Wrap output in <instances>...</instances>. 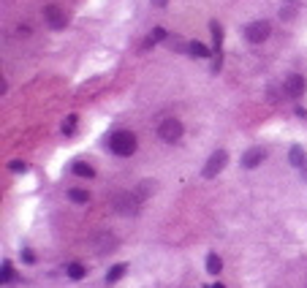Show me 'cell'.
<instances>
[{
	"instance_id": "cell-1",
	"label": "cell",
	"mask_w": 307,
	"mask_h": 288,
	"mask_svg": "<svg viewBox=\"0 0 307 288\" xmlns=\"http://www.w3.org/2000/svg\"><path fill=\"white\" fill-rule=\"evenodd\" d=\"M109 147H112V152H115V155L128 158V155L136 152V136H133L131 131H117V133H112Z\"/></svg>"
},
{
	"instance_id": "cell-2",
	"label": "cell",
	"mask_w": 307,
	"mask_h": 288,
	"mask_svg": "<svg viewBox=\"0 0 307 288\" xmlns=\"http://www.w3.org/2000/svg\"><path fill=\"white\" fill-rule=\"evenodd\" d=\"M139 210H142V202H139L136 193H120V196H115V212L117 215L133 218Z\"/></svg>"
},
{
	"instance_id": "cell-3",
	"label": "cell",
	"mask_w": 307,
	"mask_h": 288,
	"mask_svg": "<svg viewBox=\"0 0 307 288\" xmlns=\"http://www.w3.org/2000/svg\"><path fill=\"white\" fill-rule=\"evenodd\" d=\"M269 36H272V25L266 22V19H258V22H250L248 28H245V38H248L250 44H264Z\"/></svg>"
},
{
	"instance_id": "cell-4",
	"label": "cell",
	"mask_w": 307,
	"mask_h": 288,
	"mask_svg": "<svg viewBox=\"0 0 307 288\" xmlns=\"http://www.w3.org/2000/svg\"><path fill=\"white\" fill-rule=\"evenodd\" d=\"M223 166H229V152H226V150H215V152L210 155V160L204 163L201 174H204L207 179H210V177H218V174L223 171Z\"/></svg>"
},
{
	"instance_id": "cell-5",
	"label": "cell",
	"mask_w": 307,
	"mask_h": 288,
	"mask_svg": "<svg viewBox=\"0 0 307 288\" xmlns=\"http://www.w3.org/2000/svg\"><path fill=\"white\" fill-rule=\"evenodd\" d=\"M182 123L179 120H174V117H169V120H163L161 125H158V136L163 139V142H179L182 139Z\"/></svg>"
},
{
	"instance_id": "cell-6",
	"label": "cell",
	"mask_w": 307,
	"mask_h": 288,
	"mask_svg": "<svg viewBox=\"0 0 307 288\" xmlns=\"http://www.w3.org/2000/svg\"><path fill=\"white\" fill-rule=\"evenodd\" d=\"M44 14H46V22H49V28H55V30H63L65 25H68V14H65L60 6H46Z\"/></svg>"
},
{
	"instance_id": "cell-7",
	"label": "cell",
	"mask_w": 307,
	"mask_h": 288,
	"mask_svg": "<svg viewBox=\"0 0 307 288\" xmlns=\"http://www.w3.org/2000/svg\"><path fill=\"white\" fill-rule=\"evenodd\" d=\"M285 95H288V98H302L304 95V76H299V73H291V76L288 79H285Z\"/></svg>"
},
{
	"instance_id": "cell-8",
	"label": "cell",
	"mask_w": 307,
	"mask_h": 288,
	"mask_svg": "<svg viewBox=\"0 0 307 288\" xmlns=\"http://www.w3.org/2000/svg\"><path fill=\"white\" fill-rule=\"evenodd\" d=\"M115 245H117V239L112 237L109 231H98V237L92 239V247L98 250V256H106V253H112V250H115Z\"/></svg>"
},
{
	"instance_id": "cell-9",
	"label": "cell",
	"mask_w": 307,
	"mask_h": 288,
	"mask_svg": "<svg viewBox=\"0 0 307 288\" xmlns=\"http://www.w3.org/2000/svg\"><path fill=\"white\" fill-rule=\"evenodd\" d=\"M264 160H266V150L264 147H253V150H248L242 155V166L245 169H256V166L264 163Z\"/></svg>"
},
{
	"instance_id": "cell-10",
	"label": "cell",
	"mask_w": 307,
	"mask_h": 288,
	"mask_svg": "<svg viewBox=\"0 0 307 288\" xmlns=\"http://www.w3.org/2000/svg\"><path fill=\"white\" fill-rule=\"evenodd\" d=\"M288 160H291V166H296V169H304V152H302L299 144H293L288 150Z\"/></svg>"
},
{
	"instance_id": "cell-11",
	"label": "cell",
	"mask_w": 307,
	"mask_h": 288,
	"mask_svg": "<svg viewBox=\"0 0 307 288\" xmlns=\"http://www.w3.org/2000/svg\"><path fill=\"white\" fill-rule=\"evenodd\" d=\"M125 269H128V266H125V264H117V266H112V269H109V274H106V285H115L117 280L125 274Z\"/></svg>"
},
{
	"instance_id": "cell-12",
	"label": "cell",
	"mask_w": 307,
	"mask_h": 288,
	"mask_svg": "<svg viewBox=\"0 0 307 288\" xmlns=\"http://www.w3.org/2000/svg\"><path fill=\"white\" fill-rule=\"evenodd\" d=\"M220 269H223V261H220V256L210 253V256H207V272H210V274H220Z\"/></svg>"
},
{
	"instance_id": "cell-13",
	"label": "cell",
	"mask_w": 307,
	"mask_h": 288,
	"mask_svg": "<svg viewBox=\"0 0 307 288\" xmlns=\"http://www.w3.org/2000/svg\"><path fill=\"white\" fill-rule=\"evenodd\" d=\"M68 199L73 204H87L90 202V193L82 190V187H73V190H68Z\"/></svg>"
},
{
	"instance_id": "cell-14",
	"label": "cell",
	"mask_w": 307,
	"mask_h": 288,
	"mask_svg": "<svg viewBox=\"0 0 307 288\" xmlns=\"http://www.w3.org/2000/svg\"><path fill=\"white\" fill-rule=\"evenodd\" d=\"M188 52H190L193 57H210V49H207L201 41H190L188 44Z\"/></svg>"
},
{
	"instance_id": "cell-15",
	"label": "cell",
	"mask_w": 307,
	"mask_h": 288,
	"mask_svg": "<svg viewBox=\"0 0 307 288\" xmlns=\"http://www.w3.org/2000/svg\"><path fill=\"white\" fill-rule=\"evenodd\" d=\"M73 174H79V177H84V179L95 177V171L90 169V163H82V160H79V163H73Z\"/></svg>"
},
{
	"instance_id": "cell-16",
	"label": "cell",
	"mask_w": 307,
	"mask_h": 288,
	"mask_svg": "<svg viewBox=\"0 0 307 288\" xmlns=\"http://www.w3.org/2000/svg\"><path fill=\"white\" fill-rule=\"evenodd\" d=\"M296 9H299V6L291 3V0H288V3H283V6H280V19H293V17H296Z\"/></svg>"
},
{
	"instance_id": "cell-17",
	"label": "cell",
	"mask_w": 307,
	"mask_h": 288,
	"mask_svg": "<svg viewBox=\"0 0 307 288\" xmlns=\"http://www.w3.org/2000/svg\"><path fill=\"white\" fill-rule=\"evenodd\" d=\"M163 38H166V30H163V28H155V30H152V36H150V38H147V41H144V49H150L152 44L163 41Z\"/></svg>"
},
{
	"instance_id": "cell-18",
	"label": "cell",
	"mask_w": 307,
	"mask_h": 288,
	"mask_svg": "<svg viewBox=\"0 0 307 288\" xmlns=\"http://www.w3.org/2000/svg\"><path fill=\"white\" fill-rule=\"evenodd\" d=\"M210 30H212V41H215V49L220 52V44H223V30H220L218 22H210Z\"/></svg>"
},
{
	"instance_id": "cell-19",
	"label": "cell",
	"mask_w": 307,
	"mask_h": 288,
	"mask_svg": "<svg viewBox=\"0 0 307 288\" xmlns=\"http://www.w3.org/2000/svg\"><path fill=\"white\" fill-rule=\"evenodd\" d=\"M68 277L71 280H82L84 277V266L82 264H68Z\"/></svg>"
},
{
	"instance_id": "cell-20",
	"label": "cell",
	"mask_w": 307,
	"mask_h": 288,
	"mask_svg": "<svg viewBox=\"0 0 307 288\" xmlns=\"http://www.w3.org/2000/svg\"><path fill=\"white\" fill-rule=\"evenodd\" d=\"M152 185H155V182H150V179H147V182H139V185H136V187H139V190H136V196H139V199L150 196V193H152Z\"/></svg>"
},
{
	"instance_id": "cell-21",
	"label": "cell",
	"mask_w": 307,
	"mask_h": 288,
	"mask_svg": "<svg viewBox=\"0 0 307 288\" xmlns=\"http://www.w3.org/2000/svg\"><path fill=\"white\" fill-rule=\"evenodd\" d=\"M73 131H76V117H65V123H63V133H65V136H71V133Z\"/></svg>"
},
{
	"instance_id": "cell-22",
	"label": "cell",
	"mask_w": 307,
	"mask_h": 288,
	"mask_svg": "<svg viewBox=\"0 0 307 288\" xmlns=\"http://www.w3.org/2000/svg\"><path fill=\"white\" fill-rule=\"evenodd\" d=\"M9 280H14V266L6 261V264H3V283H9Z\"/></svg>"
},
{
	"instance_id": "cell-23",
	"label": "cell",
	"mask_w": 307,
	"mask_h": 288,
	"mask_svg": "<svg viewBox=\"0 0 307 288\" xmlns=\"http://www.w3.org/2000/svg\"><path fill=\"white\" fill-rule=\"evenodd\" d=\"M22 261H25V264H36V253L25 247V250H22Z\"/></svg>"
},
{
	"instance_id": "cell-24",
	"label": "cell",
	"mask_w": 307,
	"mask_h": 288,
	"mask_svg": "<svg viewBox=\"0 0 307 288\" xmlns=\"http://www.w3.org/2000/svg\"><path fill=\"white\" fill-rule=\"evenodd\" d=\"M266 95H269V101H272V104H277V98H280V90H277V87H269V90H266Z\"/></svg>"
},
{
	"instance_id": "cell-25",
	"label": "cell",
	"mask_w": 307,
	"mask_h": 288,
	"mask_svg": "<svg viewBox=\"0 0 307 288\" xmlns=\"http://www.w3.org/2000/svg\"><path fill=\"white\" fill-rule=\"evenodd\" d=\"M9 169L19 174V171H25V163H22V160H11V163H9Z\"/></svg>"
},
{
	"instance_id": "cell-26",
	"label": "cell",
	"mask_w": 307,
	"mask_h": 288,
	"mask_svg": "<svg viewBox=\"0 0 307 288\" xmlns=\"http://www.w3.org/2000/svg\"><path fill=\"white\" fill-rule=\"evenodd\" d=\"M152 3H155L158 9H161V6H166V3H169V0H152Z\"/></svg>"
},
{
	"instance_id": "cell-27",
	"label": "cell",
	"mask_w": 307,
	"mask_h": 288,
	"mask_svg": "<svg viewBox=\"0 0 307 288\" xmlns=\"http://www.w3.org/2000/svg\"><path fill=\"white\" fill-rule=\"evenodd\" d=\"M212 288H226V285H223V283H215V285H212Z\"/></svg>"
}]
</instances>
